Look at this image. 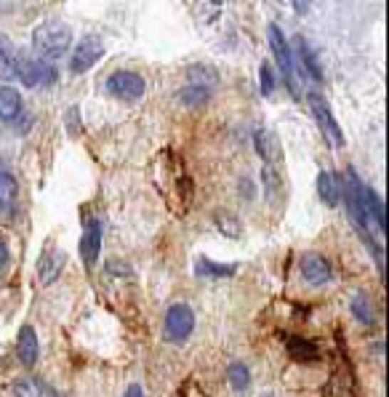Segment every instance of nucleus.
Returning a JSON list of instances; mask_svg holds the SVG:
<instances>
[{"label":"nucleus","instance_id":"f257e3e1","mask_svg":"<svg viewBox=\"0 0 389 397\" xmlns=\"http://www.w3.org/2000/svg\"><path fill=\"white\" fill-rule=\"evenodd\" d=\"M72 30L62 19H48L32 30V46L43 59H59L70 51Z\"/></svg>","mask_w":389,"mask_h":397},{"label":"nucleus","instance_id":"f03ea898","mask_svg":"<svg viewBox=\"0 0 389 397\" xmlns=\"http://www.w3.org/2000/svg\"><path fill=\"white\" fill-rule=\"evenodd\" d=\"M194 331V312L187 304H174L168 306L163 323V336L171 344H185L187 339L192 336Z\"/></svg>","mask_w":389,"mask_h":397},{"label":"nucleus","instance_id":"7ed1b4c3","mask_svg":"<svg viewBox=\"0 0 389 397\" xmlns=\"http://www.w3.org/2000/svg\"><path fill=\"white\" fill-rule=\"evenodd\" d=\"M107 91L113 93L120 102H139L144 96V78L139 72L131 70H118L107 78Z\"/></svg>","mask_w":389,"mask_h":397},{"label":"nucleus","instance_id":"20e7f679","mask_svg":"<svg viewBox=\"0 0 389 397\" xmlns=\"http://www.w3.org/2000/svg\"><path fill=\"white\" fill-rule=\"evenodd\" d=\"M266 38H269V48L275 53L277 67L286 75V86L291 88V93L296 96V83H294V53H291V46H288L286 35H283V30H280L277 24H269V27H266Z\"/></svg>","mask_w":389,"mask_h":397},{"label":"nucleus","instance_id":"39448f33","mask_svg":"<svg viewBox=\"0 0 389 397\" xmlns=\"http://www.w3.org/2000/svg\"><path fill=\"white\" fill-rule=\"evenodd\" d=\"M102 56H104V43L99 38H93V35H85L83 41H78L75 51L70 56V72L72 75H83V72L91 70L96 61H102Z\"/></svg>","mask_w":389,"mask_h":397},{"label":"nucleus","instance_id":"423d86ee","mask_svg":"<svg viewBox=\"0 0 389 397\" xmlns=\"http://www.w3.org/2000/svg\"><path fill=\"white\" fill-rule=\"evenodd\" d=\"M16 78L21 81V86L27 88H38L41 83H51L56 78V72L41 59L32 56H16Z\"/></svg>","mask_w":389,"mask_h":397},{"label":"nucleus","instance_id":"0eeeda50","mask_svg":"<svg viewBox=\"0 0 389 397\" xmlns=\"http://www.w3.org/2000/svg\"><path fill=\"white\" fill-rule=\"evenodd\" d=\"M307 102H309V107H312V115L318 118V123H320V128H323V133H326V139L333 147H344V133H341V125L336 123V118L331 115V110H328V104H326V99L320 96V93H309L307 96Z\"/></svg>","mask_w":389,"mask_h":397},{"label":"nucleus","instance_id":"6e6552de","mask_svg":"<svg viewBox=\"0 0 389 397\" xmlns=\"http://www.w3.org/2000/svg\"><path fill=\"white\" fill-rule=\"evenodd\" d=\"M299 267H301V277L309 285H326L331 280V264L320 254H304Z\"/></svg>","mask_w":389,"mask_h":397},{"label":"nucleus","instance_id":"1a4fd4ad","mask_svg":"<svg viewBox=\"0 0 389 397\" xmlns=\"http://www.w3.org/2000/svg\"><path fill=\"white\" fill-rule=\"evenodd\" d=\"M291 53H296V56H294V67H296V59H299V70H301V75H309V78H315V81L323 78V70H320V64H318V56L312 53L309 43L304 41L301 35L294 38V51Z\"/></svg>","mask_w":389,"mask_h":397},{"label":"nucleus","instance_id":"9d476101","mask_svg":"<svg viewBox=\"0 0 389 397\" xmlns=\"http://www.w3.org/2000/svg\"><path fill=\"white\" fill-rule=\"evenodd\" d=\"M38 355H41V344H38V334L32 326H24L19 331V339H16V357H19L21 366L32 368L38 363Z\"/></svg>","mask_w":389,"mask_h":397},{"label":"nucleus","instance_id":"9b49d317","mask_svg":"<svg viewBox=\"0 0 389 397\" xmlns=\"http://www.w3.org/2000/svg\"><path fill=\"white\" fill-rule=\"evenodd\" d=\"M81 254L85 267H93L99 262V254H102V222L93 219L91 225L85 227V234L81 240Z\"/></svg>","mask_w":389,"mask_h":397},{"label":"nucleus","instance_id":"f8f14e48","mask_svg":"<svg viewBox=\"0 0 389 397\" xmlns=\"http://www.w3.org/2000/svg\"><path fill=\"white\" fill-rule=\"evenodd\" d=\"M254 144H256L259 158H261L266 165H275V163L283 160V150H280L277 136L272 131H266V128H256V133H254Z\"/></svg>","mask_w":389,"mask_h":397},{"label":"nucleus","instance_id":"ddd939ff","mask_svg":"<svg viewBox=\"0 0 389 397\" xmlns=\"http://www.w3.org/2000/svg\"><path fill=\"white\" fill-rule=\"evenodd\" d=\"M286 349L291 360H296V363H318L320 360V349L315 341H309V339H301V336H286Z\"/></svg>","mask_w":389,"mask_h":397},{"label":"nucleus","instance_id":"4468645a","mask_svg":"<svg viewBox=\"0 0 389 397\" xmlns=\"http://www.w3.org/2000/svg\"><path fill=\"white\" fill-rule=\"evenodd\" d=\"M341 179H338L336 173L331 171H320L318 176V192H320V200L326 205H331V208H336L338 203H341Z\"/></svg>","mask_w":389,"mask_h":397},{"label":"nucleus","instance_id":"2eb2a0df","mask_svg":"<svg viewBox=\"0 0 389 397\" xmlns=\"http://www.w3.org/2000/svg\"><path fill=\"white\" fill-rule=\"evenodd\" d=\"M21 115V93L11 86H0V120L14 123Z\"/></svg>","mask_w":389,"mask_h":397},{"label":"nucleus","instance_id":"dca6fc26","mask_svg":"<svg viewBox=\"0 0 389 397\" xmlns=\"http://www.w3.org/2000/svg\"><path fill=\"white\" fill-rule=\"evenodd\" d=\"M187 83L194 86V88H214L216 83H219V72L211 67V64H190L187 67Z\"/></svg>","mask_w":389,"mask_h":397},{"label":"nucleus","instance_id":"f3484780","mask_svg":"<svg viewBox=\"0 0 389 397\" xmlns=\"http://www.w3.org/2000/svg\"><path fill=\"white\" fill-rule=\"evenodd\" d=\"M194 272L197 277H211V280H219V277H232L237 272V264H216L208 256H197L194 262Z\"/></svg>","mask_w":389,"mask_h":397},{"label":"nucleus","instance_id":"a211bd4d","mask_svg":"<svg viewBox=\"0 0 389 397\" xmlns=\"http://www.w3.org/2000/svg\"><path fill=\"white\" fill-rule=\"evenodd\" d=\"M16 197H19V184L14 179V173L0 171V211L6 214L16 205Z\"/></svg>","mask_w":389,"mask_h":397},{"label":"nucleus","instance_id":"6ab92c4d","mask_svg":"<svg viewBox=\"0 0 389 397\" xmlns=\"http://www.w3.org/2000/svg\"><path fill=\"white\" fill-rule=\"evenodd\" d=\"M64 264H67V254H64V251H53V254H48V259H43V264H41V283L51 285L56 277L62 275Z\"/></svg>","mask_w":389,"mask_h":397},{"label":"nucleus","instance_id":"aec40b11","mask_svg":"<svg viewBox=\"0 0 389 397\" xmlns=\"http://www.w3.org/2000/svg\"><path fill=\"white\" fill-rule=\"evenodd\" d=\"M326 397H355V384L352 376H347V371H333V376L328 381V387L323 389Z\"/></svg>","mask_w":389,"mask_h":397},{"label":"nucleus","instance_id":"412c9836","mask_svg":"<svg viewBox=\"0 0 389 397\" xmlns=\"http://www.w3.org/2000/svg\"><path fill=\"white\" fill-rule=\"evenodd\" d=\"M214 225L219 227V232L227 234L229 240H237L240 232H243V225H240V219L235 214H229L227 208H216L214 211Z\"/></svg>","mask_w":389,"mask_h":397},{"label":"nucleus","instance_id":"4be33fe9","mask_svg":"<svg viewBox=\"0 0 389 397\" xmlns=\"http://www.w3.org/2000/svg\"><path fill=\"white\" fill-rule=\"evenodd\" d=\"M349 312L358 317V323H363V326H373V323H376V309H373V304H370V299L365 294L352 296Z\"/></svg>","mask_w":389,"mask_h":397},{"label":"nucleus","instance_id":"5701e85b","mask_svg":"<svg viewBox=\"0 0 389 397\" xmlns=\"http://www.w3.org/2000/svg\"><path fill=\"white\" fill-rule=\"evenodd\" d=\"M227 381L232 384V389H237V392H246L248 387H251V371H248L246 363H232V366L227 368Z\"/></svg>","mask_w":389,"mask_h":397},{"label":"nucleus","instance_id":"b1692460","mask_svg":"<svg viewBox=\"0 0 389 397\" xmlns=\"http://www.w3.org/2000/svg\"><path fill=\"white\" fill-rule=\"evenodd\" d=\"M176 99L185 104V107H203L211 102V91L208 88H194V86H185L182 91L176 93Z\"/></svg>","mask_w":389,"mask_h":397},{"label":"nucleus","instance_id":"393cba45","mask_svg":"<svg viewBox=\"0 0 389 397\" xmlns=\"http://www.w3.org/2000/svg\"><path fill=\"white\" fill-rule=\"evenodd\" d=\"M261 190H264V195L269 200H275L277 192L283 190V179H280V173H277L275 165H264V168H261Z\"/></svg>","mask_w":389,"mask_h":397},{"label":"nucleus","instance_id":"a878e982","mask_svg":"<svg viewBox=\"0 0 389 397\" xmlns=\"http://www.w3.org/2000/svg\"><path fill=\"white\" fill-rule=\"evenodd\" d=\"M259 86H261V93L264 96H272L275 93V75H272V67L269 61H261V70H259Z\"/></svg>","mask_w":389,"mask_h":397},{"label":"nucleus","instance_id":"bb28decb","mask_svg":"<svg viewBox=\"0 0 389 397\" xmlns=\"http://www.w3.org/2000/svg\"><path fill=\"white\" fill-rule=\"evenodd\" d=\"M64 123H67V133H70L72 139H78L81 136V107L78 104H72L70 110H67Z\"/></svg>","mask_w":389,"mask_h":397},{"label":"nucleus","instance_id":"cd10ccee","mask_svg":"<svg viewBox=\"0 0 389 397\" xmlns=\"http://www.w3.org/2000/svg\"><path fill=\"white\" fill-rule=\"evenodd\" d=\"M14 397H41V387L32 378H19L14 384Z\"/></svg>","mask_w":389,"mask_h":397},{"label":"nucleus","instance_id":"c85d7f7f","mask_svg":"<svg viewBox=\"0 0 389 397\" xmlns=\"http://www.w3.org/2000/svg\"><path fill=\"white\" fill-rule=\"evenodd\" d=\"M11 78H16V56L0 53V81L9 83Z\"/></svg>","mask_w":389,"mask_h":397},{"label":"nucleus","instance_id":"c756f323","mask_svg":"<svg viewBox=\"0 0 389 397\" xmlns=\"http://www.w3.org/2000/svg\"><path fill=\"white\" fill-rule=\"evenodd\" d=\"M9 264V243L3 240V234H0V269Z\"/></svg>","mask_w":389,"mask_h":397},{"label":"nucleus","instance_id":"7c9ffc66","mask_svg":"<svg viewBox=\"0 0 389 397\" xmlns=\"http://www.w3.org/2000/svg\"><path fill=\"white\" fill-rule=\"evenodd\" d=\"M125 397H144V389L139 384H131V387L125 389Z\"/></svg>","mask_w":389,"mask_h":397},{"label":"nucleus","instance_id":"2f4dec72","mask_svg":"<svg viewBox=\"0 0 389 397\" xmlns=\"http://www.w3.org/2000/svg\"><path fill=\"white\" fill-rule=\"evenodd\" d=\"M243 195H246L248 200H251V197H254V184L248 182V179H246V182H243Z\"/></svg>","mask_w":389,"mask_h":397},{"label":"nucleus","instance_id":"473e14b6","mask_svg":"<svg viewBox=\"0 0 389 397\" xmlns=\"http://www.w3.org/2000/svg\"><path fill=\"white\" fill-rule=\"evenodd\" d=\"M9 38H6V35H3V32H0V53H9Z\"/></svg>","mask_w":389,"mask_h":397},{"label":"nucleus","instance_id":"72a5a7b5","mask_svg":"<svg viewBox=\"0 0 389 397\" xmlns=\"http://www.w3.org/2000/svg\"><path fill=\"white\" fill-rule=\"evenodd\" d=\"M0 9H3V3H0Z\"/></svg>","mask_w":389,"mask_h":397}]
</instances>
